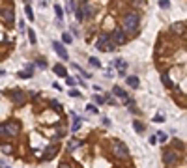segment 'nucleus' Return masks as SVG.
Segmentation results:
<instances>
[{
  "label": "nucleus",
  "mask_w": 187,
  "mask_h": 168,
  "mask_svg": "<svg viewBox=\"0 0 187 168\" xmlns=\"http://www.w3.org/2000/svg\"><path fill=\"white\" fill-rule=\"evenodd\" d=\"M94 15V6L90 2H82L81 6H77V21H86Z\"/></svg>",
  "instance_id": "nucleus-5"
},
{
  "label": "nucleus",
  "mask_w": 187,
  "mask_h": 168,
  "mask_svg": "<svg viewBox=\"0 0 187 168\" xmlns=\"http://www.w3.org/2000/svg\"><path fill=\"white\" fill-rule=\"evenodd\" d=\"M159 6H161L163 9H167V8H169V0H159Z\"/></svg>",
  "instance_id": "nucleus-36"
},
{
  "label": "nucleus",
  "mask_w": 187,
  "mask_h": 168,
  "mask_svg": "<svg viewBox=\"0 0 187 168\" xmlns=\"http://www.w3.org/2000/svg\"><path fill=\"white\" fill-rule=\"evenodd\" d=\"M88 62H90V65H92V67H99V65H101V62L97 60L95 56H90V60H88Z\"/></svg>",
  "instance_id": "nucleus-26"
},
{
  "label": "nucleus",
  "mask_w": 187,
  "mask_h": 168,
  "mask_svg": "<svg viewBox=\"0 0 187 168\" xmlns=\"http://www.w3.org/2000/svg\"><path fill=\"white\" fill-rule=\"evenodd\" d=\"M52 71L56 73L58 77H62V78H68V77H69V75H68V71H65V67H64V65H60V64L52 65Z\"/></svg>",
  "instance_id": "nucleus-14"
},
{
  "label": "nucleus",
  "mask_w": 187,
  "mask_h": 168,
  "mask_svg": "<svg viewBox=\"0 0 187 168\" xmlns=\"http://www.w3.org/2000/svg\"><path fill=\"white\" fill-rule=\"evenodd\" d=\"M21 131L19 121H6V123H0V137H17Z\"/></svg>",
  "instance_id": "nucleus-3"
},
{
  "label": "nucleus",
  "mask_w": 187,
  "mask_h": 168,
  "mask_svg": "<svg viewBox=\"0 0 187 168\" xmlns=\"http://www.w3.org/2000/svg\"><path fill=\"white\" fill-rule=\"evenodd\" d=\"M2 17H4V21L8 22V25H12V22L15 21V17H13V9H12V8L2 9Z\"/></svg>",
  "instance_id": "nucleus-13"
},
{
  "label": "nucleus",
  "mask_w": 187,
  "mask_h": 168,
  "mask_svg": "<svg viewBox=\"0 0 187 168\" xmlns=\"http://www.w3.org/2000/svg\"><path fill=\"white\" fill-rule=\"evenodd\" d=\"M69 95H71V97H81V92H79L77 88H71V90H69Z\"/></svg>",
  "instance_id": "nucleus-32"
},
{
  "label": "nucleus",
  "mask_w": 187,
  "mask_h": 168,
  "mask_svg": "<svg viewBox=\"0 0 187 168\" xmlns=\"http://www.w3.org/2000/svg\"><path fill=\"white\" fill-rule=\"evenodd\" d=\"M161 81H163V84L167 86V88H172V86H174V82H170V78H169V75H167V73H163V75H161Z\"/></svg>",
  "instance_id": "nucleus-19"
},
{
  "label": "nucleus",
  "mask_w": 187,
  "mask_h": 168,
  "mask_svg": "<svg viewBox=\"0 0 187 168\" xmlns=\"http://www.w3.org/2000/svg\"><path fill=\"white\" fill-rule=\"evenodd\" d=\"M116 47H118V45L111 39V41H109V45H107V47H105V52H112V51H116Z\"/></svg>",
  "instance_id": "nucleus-23"
},
{
  "label": "nucleus",
  "mask_w": 187,
  "mask_h": 168,
  "mask_svg": "<svg viewBox=\"0 0 187 168\" xmlns=\"http://www.w3.org/2000/svg\"><path fill=\"white\" fill-rule=\"evenodd\" d=\"M109 41H111V36H109L107 32H103V34H99V36H97V39H95V49L97 51H105V47L109 45Z\"/></svg>",
  "instance_id": "nucleus-9"
},
{
  "label": "nucleus",
  "mask_w": 187,
  "mask_h": 168,
  "mask_svg": "<svg viewBox=\"0 0 187 168\" xmlns=\"http://www.w3.org/2000/svg\"><path fill=\"white\" fill-rule=\"evenodd\" d=\"M51 107H52L54 110H58V112H62V107H60V103H58V101H51Z\"/></svg>",
  "instance_id": "nucleus-33"
},
{
  "label": "nucleus",
  "mask_w": 187,
  "mask_h": 168,
  "mask_svg": "<svg viewBox=\"0 0 187 168\" xmlns=\"http://www.w3.org/2000/svg\"><path fill=\"white\" fill-rule=\"evenodd\" d=\"M79 146H82V142H79V140H69V144H68V151H73L75 148H79Z\"/></svg>",
  "instance_id": "nucleus-20"
},
{
  "label": "nucleus",
  "mask_w": 187,
  "mask_h": 168,
  "mask_svg": "<svg viewBox=\"0 0 187 168\" xmlns=\"http://www.w3.org/2000/svg\"><path fill=\"white\" fill-rule=\"evenodd\" d=\"M52 49H54V52H56L62 60H68L69 58V56H68V49L64 47L62 41H52Z\"/></svg>",
  "instance_id": "nucleus-10"
},
{
  "label": "nucleus",
  "mask_w": 187,
  "mask_h": 168,
  "mask_svg": "<svg viewBox=\"0 0 187 168\" xmlns=\"http://www.w3.org/2000/svg\"><path fill=\"white\" fill-rule=\"evenodd\" d=\"M112 94H114L116 97H122L124 101L127 99V92H125V90H124L122 86H112Z\"/></svg>",
  "instance_id": "nucleus-15"
},
{
  "label": "nucleus",
  "mask_w": 187,
  "mask_h": 168,
  "mask_svg": "<svg viewBox=\"0 0 187 168\" xmlns=\"http://www.w3.org/2000/svg\"><path fill=\"white\" fill-rule=\"evenodd\" d=\"M133 127H135V131H137L139 134H142V133H144V129H146V127H144V123L139 121V120H135V121H133Z\"/></svg>",
  "instance_id": "nucleus-18"
},
{
  "label": "nucleus",
  "mask_w": 187,
  "mask_h": 168,
  "mask_svg": "<svg viewBox=\"0 0 187 168\" xmlns=\"http://www.w3.org/2000/svg\"><path fill=\"white\" fill-rule=\"evenodd\" d=\"M139 25H140V15L139 11H125L122 15V30L125 34H137L139 30Z\"/></svg>",
  "instance_id": "nucleus-1"
},
{
  "label": "nucleus",
  "mask_w": 187,
  "mask_h": 168,
  "mask_svg": "<svg viewBox=\"0 0 187 168\" xmlns=\"http://www.w3.org/2000/svg\"><path fill=\"white\" fill-rule=\"evenodd\" d=\"M58 168H73V166H71L68 161H64V163H60V166H58Z\"/></svg>",
  "instance_id": "nucleus-37"
},
{
  "label": "nucleus",
  "mask_w": 187,
  "mask_h": 168,
  "mask_svg": "<svg viewBox=\"0 0 187 168\" xmlns=\"http://www.w3.org/2000/svg\"><path fill=\"white\" fill-rule=\"evenodd\" d=\"M28 39H30V43L32 45H36V41H38V38H36V30H28Z\"/></svg>",
  "instance_id": "nucleus-21"
},
{
  "label": "nucleus",
  "mask_w": 187,
  "mask_h": 168,
  "mask_svg": "<svg viewBox=\"0 0 187 168\" xmlns=\"http://www.w3.org/2000/svg\"><path fill=\"white\" fill-rule=\"evenodd\" d=\"M81 123H82V120H81L79 116L73 114V125H71V131H79V129H81Z\"/></svg>",
  "instance_id": "nucleus-17"
},
{
  "label": "nucleus",
  "mask_w": 187,
  "mask_h": 168,
  "mask_svg": "<svg viewBox=\"0 0 187 168\" xmlns=\"http://www.w3.org/2000/svg\"><path fill=\"white\" fill-rule=\"evenodd\" d=\"M125 81H127L129 88H139V78L137 77H125Z\"/></svg>",
  "instance_id": "nucleus-16"
},
{
  "label": "nucleus",
  "mask_w": 187,
  "mask_h": 168,
  "mask_svg": "<svg viewBox=\"0 0 187 168\" xmlns=\"http://www.w3.org/2000/svg\"><path fill=\"white\" fill-rule=\"evenodd\" d=\"M163 163L167 166H176L180 163V151L174 148H167L163 151Z\"/></svg>",
  "instance_id": "nucleus-4"
},
{
  "label": "nucleus",
  "mask_w": 187,
  "mask_h": 168,
  "mask_svg": "<svg viewBox=\"0 0 187 168\" xmlns=\"http://www.w3.org/2000/svg\"><path fill=\"white\" fill-rule=\"evenodd\" d=\"M111 39H112L116 45H124V43H127V34H125L122 28H114V30H112Z\"/></svg>",
  "instance_id": "nucleus-8"
},
{
  "label": "nucleus",
  "mask_w": 187,
  "mask_h": 168,
  "mask_svg": "<svg viewBox=\"0 0 187 168\" xmlns=\"http://www.w3.org/2000/svg\"><path fill=\"white\" fill-rule=\"evenodd\" d=\"M65 11H68V13H69V11H77V4L75 2H68V4H65Z\"/></svg>",
  "instance_id": "nucleus-28"
},
{
  "label": "nucleus",
  "mask_w": 187,
  "mask_h": 168,
  "mask_svg": "<svg viewBox=\"0 0 187 168\" xmlns=\"http://www.w3.org/2000/svg\"><path fill=\"white\" fill-rule=\"evenodd\" d=\"M17 77H19V78H30V77H32V73H28V71H19V73H17Z\"/></svg>",
  "instance_id": "nucleus-30"
},
{
  "label": "nucleus",
  "mask_w": 187,
  "mask_h": 168,
  "mask_svg": "<svg viewBox=\"0 0 187 168\" xmlns=\"http://www.w3.org/2000/svg\"><path fill=\"white\" fill-rule=\"evenodd\" d=\"M153 121H155V123H163V116H155V118H153Z\"/></svg>",
  "instance_id": "nucleus-39"
},
{
  "label": "nucleus",
  "mask_w": 187,
  "mask_h": 168,
  "mask_svg": "<svg viewBox=\"0 0 187 168\" xmlns=\"http://www.w3.org/2000/svg\"><path fill=\"white\" fill-rule=\"evenodd\" d=\"M56 153H58V146H56V144H51V146H47V148H45L43 159H45V161H51V159H52V157L56 155Z\"/></svg>",
  "instance_id": "nucleus-11"
},
{
  "label": "nucleus",
  "mask_w": 187,
  "mask_h": 168,
  "mask_svg": "<svg viewBox=\"0 0 187 168\" xmlns=\"http://www.w3.org/2000/svg\"><path fill=\"white\" fill-rule=\"evenodd\" d=\"M19 28H21V32L25 30V21H19Z\"/></svg>",
  "instance_id": "nucleus-41"
},
{
  "label": "nucleus",
  "mask_w": 187,
  "mask_h": 168,
  "mask_svg": "<svg viewBox=\"0 0 187 168\" xmlns=\"http://www.w3.org/2000/svg\"><path fill=\"white\" fill-rule=\"evenodd\" d=\"M4 73H6V71H4V69H0V77H2V75H4Z\"/></svg>",
  "instance_id": "nucleus-43"
},
{
  "label": "nucleus",
  "mask_w": 187,
  "mask_h": 168,
  "mask_svg": "<svg viewBox=\"0 0 187 168\" xmlns=\"http://www.w3.org/2000/svg\"><path fill=\"white\" fill-rule=\"evenodd\" d=\"M25 11H26V17H28L30 21H34V13H32V6H30V4L25 6Z\"/></svg>",
  "instance_id": "nucleus-25"
},
{
  "label": "nucleus",
  "mask_w": 187,
  "mask_h": 168,
  "mask_svg": "<svg viewBox=\"0 0 187 168\" xmlns=\"http://www.w3.org/2000/svg\"><path fill=\"white\" fill-rule=\"evenodd\" d=\"M86 110H88V112H90V114H95V112H97V108H95V105H88V107H86Z\"/></svg>",
  "instance_id": "nucleus-34"
},
{
  "label": "nucleus",
  "mask_w": 187,
  "mask_h": 168,
  "mask_svg": "<svg viewBox=\"0 0 187 168\" xmlns=\"http://www.w3.org/2000/svg\"><path fill=\"white\" fill-rule=\"evenodd\" d=\"M71 41H73V36L69 32H64L62 34V43H71Z\"/></svg>",
  "instance_id": "nucleus-22"
},
{
  "label": "nucleus",
  "mask_w": 187,
  "mask_h": 168,
  "mask_svg": "<svg viewBox=\"0 0 187 168\" xmlns=\"http://www.w3.org/2000/svg\"><path fill=\"white\" fill-rule=\"evenodd\" d=\"M150 144H152V146H153V144H157V138H155V137H152V138H150Z\"/></svg>",
  "instance_id": "nucleus-42"
},
{
  "label": "nucleus",
  "mask_w": 187,
  "mask_h": 168,
  "mask_svg": "<svg viewBox=\"0 0 187 168\" xmlns=\"http://www.w3.org/2000/svg\"><path fill=\"white\" fill-rule=\"evenodd\" d=\"M107 101H109L111 105H116V99H114V97H107Z\"/></svg>",
  "instance_id": "nucleus-40"
},
{
  "label": "nucleus",
  "mask_w": 187,
  "mask_h": 168,
  "mask_svg": "<svg viewBox=\"0 0 187 168\" xmlns=\"http://www.w3.org/2000/svg\"><path fill=\"white\" fill-rule=\"evenodd\" d=\"M92 99H94V103H95L97 107H99V105H103V103H105V99H103L101 95H97V94H95V95H94Z\"/></svg>",
  "instance_id": "nucleus-27"
},
{
  "label": "nucleus",
  "mask_w": 187,
  "mask_h": 168,
  "mask_svg": "<svg viewBox=\"0 0 187 168\" xmlns=\"http://www.w3.org/2000/svg\"><path fill=\"white\" fill-rule=\"evenodd\" d=\"M0 148H2V151H4L6 155L13 151V146H12V144H2V146H0Z\"/></svg>",
  "instance_id": "nucleus-24"
},
{
  "label": "nucleus",
  "mask_w": 187,
  "mask_h": 168,
  "mask_svg": "<svg viewBox=\"0 0 187 168\" xmlns=\"http://www.w3.org/2000/svg\"><path fill=\"white\" fill-rule=\"evenodd\" d=\"M54 11H56V17H58V21H62V17H64V9H62L60 6H54Z\"/></svg>",
  "instance_id": "nucleus-29"
},
{
  "label": "nucleus",
  "mask_w": 187,
  "mask_h": 168,
  "mask_svg": "<svg viewBox=\"0 0 187 168\" xmlns=\"http://www.w3.org/2000/svg\"><path fill=\"white\" fill-rule=\"evenodd\" d=\"M65 82H68V86H75V82H77V81H75L73 77H68V78H65Z\"/></svg>",
  "instance_id": "nucleus-35"
},
{
  "label": "nucleus",
  "mask_w": 187,
  "mask_h": 168,
  "mask_svg": "<svg viewBox=\"0 0 187 168\" xmlns=\"http://www.w3.org/2000/svg\"><path fill=\"white\" fill-rule=\"evenodd\" d=\"M112 65L118 69V73H120V75L125 77V67H127V62H125L124 58H116V60L112 62Z\"/></svg>",
  "instance_id": "nucleus-12"
},
{
  "label": "nucleus",
  "mask_w": 187,
  "mask_h": 168,
  "mask_svg": "<svg viewBox=\"0 0 187 168\" xmlns=\"http://www.w3.org/2000/svg\"><path fill=\"white\" fill-rule=\"evenodd\" d=\"M155 137H157V140H159V142H167V138H169V137H167V134H165V133H157Z\"/></svg>",
  "instance_id": "nucleus-31"
},
{
  "label": "nucleus",
  "mask_w": 187,
  "mask_h": 168,
  "mask_svg": "<svg viewBox=\"0 0 187 168\" xmlns=\"http://www.w3.org/2000/svg\"><path fill=\"white\" fill-rule=\"evenodd\" d=\"M169 34L170 36H185L187 34V22H182V21L172 22L169 26Z\"/></svg>",
  "instance_id": "nucleus-6"
},
{
  "label": "nucleus",
  "mask_w": 187,
  "mask_h": 168,
  "mask_svg": "<svg viewBox=\"0 0 187 168\" xmlns=\"http://www.w3.org/2000/svg\"><path fill=\"white\" fill-rule=\"evenodd\" d=\"M172 144H174V146H176V148H178V150H182V148H183V144H182L180 140H174Z\"/></svg>",
  "instance_id": "nucleus-38"
},
{
  "label": "nucleus",
  "mask_w": 187,
  "mask_h": 168,
  "mask_svg": "<svg viewBox=\"0 0 187 168\" xmlns=\"http://www.w3.org/2000/svg\"><path fill=\"white\" fill-rule=\"evenodd\" d=\"M111 153H112V157H116L118 161L129 159V148L124 142H120V140H111Z\"/></svg>",
  "instance_id": "nucleus-2"
},
{
  "label": "nucleus",
  "mask_w": 187,
  "mask_h": 168,
  "mask_svg": "<svg viewBox=\"0 0 187 168\" xmlns=\"http://www.w3.org/2000/svg\"><path fill=\"white\" fill-rule=\"evenodd\" d=\"M9 97H12V101L17 107H23L26 103V94L23 90H12V92H9Z\"/></svg>",
  "instance_id": "nucleus-7"
}]
</instances>
